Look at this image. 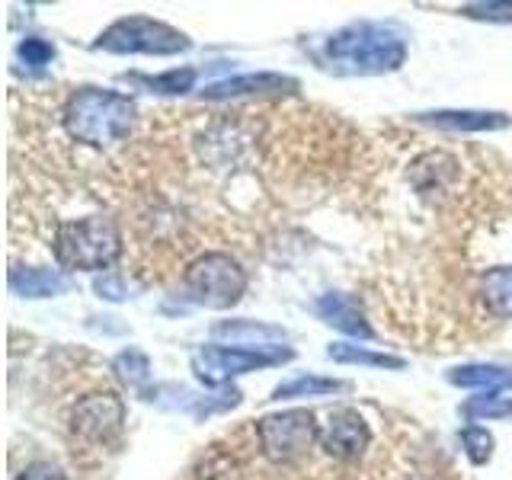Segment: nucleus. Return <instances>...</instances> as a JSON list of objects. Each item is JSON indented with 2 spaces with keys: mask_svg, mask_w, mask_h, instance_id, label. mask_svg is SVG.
Segmentation results:
<instances>
[{
  "mask_svg": "<svg viewBox=\"0 0 512 480\" xmlns=\"http://www.w3.org/2000/svg\"><path fill=\"white\" fill-rule=\"evenodd\" d=\"M61 128L71 144L93 154H116L135 135L138 106L116 90L80 87L61 106Z\"/></svg>",
  "mask_w": 512,
  "mask_h": 480,
  "instance_id": "nucleus-1",
  "label": "nucleus"
},
{
  "mask_svg": "<svg viewBox=\"0 0 512 480\" xmlns=\"http://www.w3.org/2000/svg\"><path fill=\"white\" fill-rule=\"evenodd\" d=\"M48 244H52V253L61 269L100 272V269L116 266L125 240H122L116 218L87 215V218H71V221L52 224Z\"/></svg>",
  "mask_w": 512,
  "mask_h": 480,
  "instance_id": "nucleus-2",
  "label": "nucleus"
},
{
  "mask_svg": "<svg viewBox=\"0 0 512 480\" xmlns=\"http://www.w3.org/2000/svg\"><path fill=\"white\" fill-rule=\"evenodd\" d=\"M327 58L336 64V71L346 74H384L404 64L407 45L404 39L391 36L384 26L362 23L330 36Z\"/></svg>",
  "mask_w": 512,
  "mask_h": 480,
  "instance_id": "nucleus-3",
  "label": "nucleus"
},
{
  "mask_svg": "<svg viewBox=\"0 0 512 480\" xmlns=\"http://www.w3.org/2000/svg\"><path fill=\"white\" fill-rule=\"evenodd\" d=\"M253 436L266 461L279 464V468H298L320 442V423L311 410H285L256 420Z\"/></svg>",
  "mask_w": 512,
  "mask_h": 480,
  "instance_id": "nucleus-4",
  "label": "nucleus"
},
{
  "mask_svg": "<svg viewBox=\"0 0 512 480\" xmlns=\"http://www.w3.org/2000/svg\"><path fill=\"white\" fill-rule=\"evenodd\" d=\"M183 292L202 308H231L247 292V272L231 253L205 250L186 266Z\"/></svg>",
  "mask_w": 512,
  "mask_h": 480,
  "instance_id": "nucleus-5",
  "label": "nucleus"
},
{
  "mask_svg": "<svg viewBox=\"0 0 512 480\" xmlns=\"http://www.w3.org/2000/svg\"><path fill=\"white\" fill-rule=\"evenodd\" d=\"M125 400L112 388H93L80 394L68 410V432L80 448H103L116 442L125 429Z\"/></svg>",
  "mask_w": 512,
  "mask_h": 480,
  "instance_id": "nucleus-6",
  "label": "nucleus"
},
{
  "mask_svg": "<svg viewBox=\"0 0 512 480\" xmlns=\"http://www.w3.org/2000/svg\"><path fill=\"white\" fill-rule=\"evenodd\" d=\"M96 48L116 55H176L186 52L189 39L167 23L148 20V16H128V20L112 23L96 39Z\"/></svg>",
  "mask_w": 512,
  "mask_h": 480,
  "instance_id": "nucleus-7",
  "label": "nucleus"
},
{
  "mask_svg": "<svg viewBox=\"0 0 512 480\" xmlns=\"http://www.w3.org/2000/svg\"><path fill=\"white\" fill-rule=\"evenodd\" d=\"M292 359V349H240V346H205L192 356V372L205 384H221L253 368L279 365Z\"/></svg>",
  "mask_w": 512,
  "mask_h": 480,
  "instance_id": "nucleus-8",
  "label": "nucleus"
},
{
  "mask_svg": "<svg viewBox=\"0 0 512 480\" xmlns=\"http://www.w3.org/2000/svg\"><path fill=\"white\" fill-rule=\"evenodd\" d=\"M320 448L336 464H359L372 452V426L365 423V416L352 407H340L327 416V423L320 426Z\"/></svg>",
  "mask_w": 512,
  "mask_h": 480,
  "instance_id": "nucleus-9",
  "label": "nucleus"
},
{
  "mask_svg": "<svg viewBox=\"0 0 512 480\" xmlns=\"http://www.w3.org/2000/svg\"><path fill=\"white\" fill-rule=\"evenodd\" d=\"M276 90H298L292 77L282 74H244V77H228L218 84L202 90V100H228V96H247V93H276Z\"/></svg>",
  "mask_w": 512,
  "mask_h": 480,
  "instance_id": "nucleus-10",
  "label": "nucleus"
},
{
  "mask_svg": "<svg viewBox=\"0 0 512 480\" xmlns=\"http://www.w3.org/2000/svg\"><path fill=\"white\" fill-rule=\"evenodd\" d=\"M317 314L333 324L336 330H343L349 336H362V340H372L375 330L368 327V320L362 317V311L356 308V301L346 295H324L317 301Z\"/></svg>",
  "mask_w": 512,
  "mask_h": 480,
  "instance_id": "nucleus-11",
  "label": "nucleus"
},
{
  "mask_svg": "<svg viewBox=\"0 0 512 480\" xmlns=\"http://www.w3.org/2000/svg\"><path fill=\"white\" fill-rule=\"evenodd\" d=\"M477 298L490 317H512V266H496L480 276Z\"/></svg>",
  "mask_w": 512,
  "mask_h": 480,
  "instance_id": "nucleus-12",
  "label": "nucleus"
},
{
  "mask_svg": "<svg viewBox=\"0 0 512 480\" xmlns=\"http://www.w3.org/2000/svg\"><path fill=\"white\" fill-rule=\"evenodd\" d=\"M423 122L436 125V128H445V132H500V128L509 125V116H503V112H429V116H423Z\"/></svg>",
  "mask_w": 512,
  "mask_h": 480,
  "instance_id": "nucleus-13",
  "label": "nucleus"
},
{
  "mask_svg": "<svg viewBox=\"0 0 512 480\" xmlns=\"http://www.w3.org/2000/svg\"><path fill=\"white\" fill-rule=\"evenodd\" d=\"M10 288L26 298H48V295H61L68 292L71 282L61 276L58 269H10Z\"/></svg>",
  "mask_w": 512,
  "mask_h": 480,
  "instance_id": "nucleus-14",
  "label": "nucleus"
},
{
  "mask_svg": "<svg viewBox=\"0 0 512 480\" xmlns=\"http://www.w3.org/2000/svg\"><path fill=\"white\" fill-rule=\"evenodd\" d=\"M448 381L458 388H484L487 394H500L503 388H512V372L500 365H461L448 372Z\"/></svg>",
  "mask_w": 512,
  "mask_h": 480,
  "instance_id": "nucleus-15",
  "label": "nucleus"
},
{
  "mask_svg": "<svg viewBox=\"0 0 512 480\" xmlns=\"http://www.w3.org/2000/svg\"><path fill=\"white\" fill-rule=\"evenodd\" d=\"M333 391H346L343 381L333 378H295L288 384H279L272 391V400H285V397H311V394H333Z\"/></svg>",
  "mask_w": 512,
  "mask_h": 480,
  "instance_id": "nucleus-16",
  "label": "nucleus"
},
{
  "mask_svg": "<svg viewBox=\"0 0 512 480\" xmlns=\"http://www.w3.org/2000/svg\"><path fill=\"white\" fill-rule=\"evenodd\" d=\"M327 356L336 359V362H359V365H375V368H404V359L384 356V352H368V349H359V346H346V343L330 346Z\"/></svg>",
  "mask_w": 512,
  "mask_h": 480,
  "instance_id": "nucleus-17",
  "label": "nucleus"
},
{
  "mask_svg": "<svg viewBox=\"0 0 512 480\" xmlns=\"http://www.w3.org/2000/svg\"><path fill=\"white\" fill-rule=\"evenodd\" d=\"M215 336H231V340H282L279 327H266V324H253V320H224L215 324Z\"/></svg>",
  "mask_w": 512,
  "mask_h": 480,
  "instance_id": "nucleus-18",
  "label": "nucleus"
},
{
  "mask_svg": "<svg viewBox=\"0 0 512 480\" xmlns=\"http://www.w3.org/2000/svg\"><path fill=\"white\" fill-rule=\"evenodd\" d=\"M144 87L154 90V93H186L196 84V68H176L167 74H157V77H138Z\"/></svg>",
  "mask_w": 512,
  "mask_h": 480,
  "instance_id": "nucleus-19",
  "label": "nucleus"
},
{
  "mask_svg": "<svg viewBox=\"0 0 512 480\" xmlns=\"http://www.w3.org/2000/svg\"><path fill=\"white\" fill-rule=\"evenodd\" d=\"M464 416H474V420H503V416H512V397H474L471 404H464Z\"/></svg>",
  "mask_w": 512,
  "mask_h": 480,
  "instance_id": "nucleus-20",
  "label": "nucleus"
},
{
  "mask_svg": "<svg viewBox=\"0 0 512 480\" xmlns=\"http://www.w3.org/2000/svg\"><path fill=\"white\" fill-rule=\"evenodd\" d=\"M461 442H464V452H468V458L474 464H484L490 461L493 455V436L484 429V426H468L461 429Z\"/></svg>",
  "mask_w": 512,
  "mask_h": 480,
  "instance_id": "nucleus-21",
  "label": "nucleus"
},
{
  "mask_svg": "<svg viewBox=\"0 0 512 480\" xmlns=\"http://www.w3.org/2000/svg\"><path fill=\"white\" fill-rule=\"evenodd\" d=\"M116 368H119L122 381H125V384H132V388H141V384L148 381V372H151L148 359H144L138 349L122 352V356L116 359Z\"/></svg>",
  "mask_w": 512,
  "mask_h": 480,
  "instance_id": "nucleus-22",
  "label": "nucleus"
},
{
  "mask_svg": "<svg viewBox=\"0 0 512 480\" xmlns=\"http://www.w3.org/2000/svg\"><path fill=\"white\" fill-rule=\"evenodd\" d=\"M16 55H20V61L32 64V68H42V64H48L55 58V45L52 42H45V39H23L20 48H16Z\"/></svg>",
  "mask_w": 512,
  "mask_h": 480,
  "instance_id": "nucleus-23",
  "label": "nucleus"
},
{
  "mask_svg": "<svg viewBox=\"0 0 512 480\" xmlns=\"http://www.w3.org/2000/svg\"><path fill=\"white\" fill-rule=\"evenodd\" d=\"M468 16H484V20H500V23H512V4H474L464 7Z\"/></svg>",
  "mask_w": 512,
  "mask_h": 480,
  "instance_id": "nucleus-24",
  "label": "nucleus"
},
{
  "mask_svg": "<svg viewBox=\"0 0 512 480\" xmlns=\"http://www.w3.org/2000/svg\"><path fill=\"white\" fill-rule=\"evenodd\" d=\"M13 480H68V477H64V471H58L55 464H32V468H26Z\"/></svg>",
  "mask_w": 512,
  "mask_h": 480,
  "instance_id": "nucleus-25",
  "label": "nucleus"
},
{
  "mask_svg": "<svg viewBox=\"0 0 512 480\" xmlns=\"http://www.w3.org/2000/svg\"><path fill=\"white\" fill-rule=\"evenodd\" d=\"M96 292L106 295L109 301H122V298L128 295V288L122 285V279H119V276H106V279L96 282Z\"/></svg>",
  "mask_w": 512,
  "mask_h": 480,
  "instance_id": "nucleus-26",
  "label": "nucleus"
}]
</instances>
